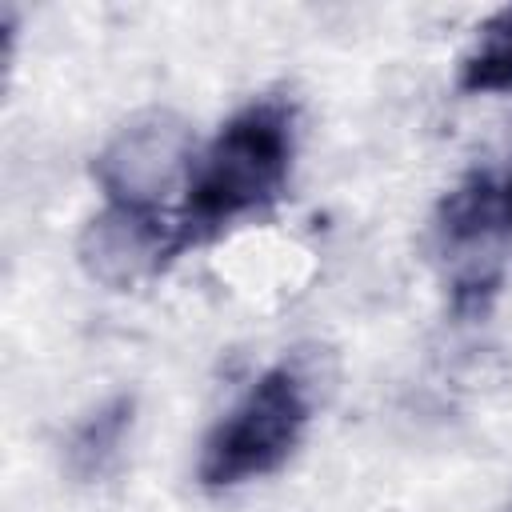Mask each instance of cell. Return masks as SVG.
Wrapping results in <instances>:
<instances>
[{
	"label": "cell",
	"mask_w": 512,
	"mask_h": 512,
	"mask_svg": "<svg viewBox=\"0 0 512 512\" xmlns=\"http://www.w3.org/2000/svg\"><path fill=\"white\" fill-rule=\"evenodd\" d=\"M132 412L136 400L132 396H112L108 404H100L68 440V468L80 480H100L116 468L124 436L132 428Z\"/></svg>",
	"instance_id": "obj_6"
},
{
	"label": "cell",
	"mask_w": 512,
	"mask_h": 512,
	"mask_svg": "<svg viewBox=\"0 0 512 512\" xmlns=\"http://www.w3.org/2000/svg\"><path fill=\"white\" fill-rule=\"evenodd\" d=\"M312 420V400L288 364L268 368L236 408L208 432L200 448V484L204 488H236L276 472L300 444Z\"/></svg>",
	"instance_id": "obj_2"
},
{
	"label": "cell",
	"mask_w": 512,
	"mask_h": 512,
	"mask_svg": "<svg viewBox=\"0 0 512 512\" xmlns=\"http://www.w3.org/2000/svg\"><path fill=\"white\" fill-rule=\"evenodd\" d=\"M460 88L464 92L512 88V4L476 28V40L460 60Z\"/></svg>",
	"instance_id": "obj_7"
},
{
	"label": "cell",
	"mask_w": 512,
	"mask_h": 512,
	"mask_svg": "<svg viewBox=\"0 0 512 512\" xmlns=\"http://www.w3.org/2000/svg\"><path fill=\"white\" fill-rule=\"evenodd\" d=\"M292 152H296V108L288 100L260 96L248 108H240L192 164L180 200L184 252L272 208L288 188Z\"/></svg>",
	"instance_id": "obj_1"
},
{
	"label": "cell",
	"mask_w": 512,
	"mask_h": 512,
	"mask_svg": "<svg viewBox=\"0 0 512 512\" xmlns=\"http://www.w3.org/2000/svg\"><path fill=\"white\" fill-rule=\"evenodd\" d=\"M184 252L180 216L172 212H144L108 204L100 216L88 220L80 236L84 268L108 288H132L160 268H168Z\"/></svg>",
	"instance_id": "obj_4"
},
{
	"label": "cell",
	"mask_w": 512,
	"mask_h": 512,
	"mask_svg": "<svg viewBox=\"0 0 512 512\" xmlns=\"http://www.w3.org/2000/svg\"><path fill=\"white\" fill-rule=\"evenodd\" d=\"M500 208H504V224H512V176L500 184Z\"/></svg>",
	"instance_id": "obj_8"
},
{
	"label": "cell",
	"mask_w": 512,
	"mask_h": 512,
	"mask_svg": "<svg viewBox=\"0 0 512 512\" xmlns=\"http://www.w3.org/2000/svg\"><path fill=\"white\" fill-rule=\"evenodd\" d=\"M504 228V208H500V184L488 176L464 180L456 192L444 196L440 216H436V236L440 252L460 260L456 268V304H476L484 308V296L496 284V272L488 268L496 232Z\"/></svg>",
	"instance_id": "obj_5"
},
{
	"label": "cell",
	"mask_w": 512,
	"mask_h": 512,
	"mask_svg": "<svg viewBox=\"0 0 512 512\" xmlns=\"http://www.w3.org/2000/svg\"><path fill=\"white\" fill-rule=\"evenodd\" d=\"M192 164L188 128L168 112H152L120 128V136L100 152L96 180L108 204L180 216Z\"/></svg>",
	"instance_id": "obj_3"
}]
</instances>
